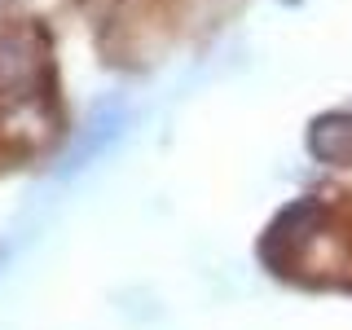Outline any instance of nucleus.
<instances>
[{
    "mask_svg": "<svg viewBox=\"0 0 352 330\" xmlns=\"http://www.w3.org/2000/svg\"><path fill=\"white\" fill-rule=\"evenodd\" d=\"M119 132H124V110H119V106H102V110H97V115L84 124L80 137H75V146L66 150V163L58 168V176H75V172H84L88 163L97 159V154H106L110 146H115Z\"/></svg>",
    "mask_w": 352,
    "mask_h": 330,
    "instance_id": "nucleus-1",
    "label": "nucleus"
},
{
    "mask_svg": "<svg viewBox=\"0 0 352 330\" xmlns=\"http://www.w3.org/2000/svg\"><path fill=\"white\" fill-rule=\"evenodd\" d=\"M308 150L322 163L352 168V115H322L308 128Z\"/></svg>",
    "mask_w": 352,
    "mask_h": 330,
    "instance_id": "nucleus-2",
    "label": "nucleus"
},
{
    "mask_svg": "<svg viewBox=\"0 0 352 330\" xmlns=\"http://www.w3.org/2000/svg\"><path fill=\"white\" fill-rule=\"evenodd\" d=\"M31 75H36V49H31V40L14 36V40L0 44V88H18Z\"/></svg>",
    "mask_w": 352,
    "mask_h": 330,
    "instance_id": "nucleus-3",
    "label": "nucleus"
},
{
    "mask_svg": "<svg viewBox=\"0 0 352 330\" xmlns=\"http://www.w3.org/2000/svg\"><path fill=\"white\" fill-rule=\"evenodd\" d=\"M0 264H5V251H0Z\"/></svg>",
    "mask_w": 352,
    "mask_h": 330,
    "instance_id": "nucleus-4",
    "label": "nucleus"
}]
</instances>
